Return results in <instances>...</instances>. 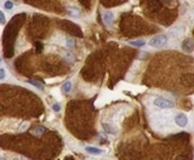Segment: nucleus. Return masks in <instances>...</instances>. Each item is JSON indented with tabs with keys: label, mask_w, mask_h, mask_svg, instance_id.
Returning <instances> with one entry per match:
<instances>
[{
	"label": "nucleus",
	"mask_w": 194,
	"mask_h": 160,
	"mask_svg": "<svg viewBox=\"0 0 194 160\" xmlns=\"http://www.w3.org/2000/svg\"><path fill=\"white\" fill-rule=\"evenodd\" d=\"M4 23H5V16L2 11H0V24H4Z\"/></svg>",
	"instance_id": "4468645a"
},
{
	"label": "nucleus",
	"mask_w": 194,
	"mask_h": 160,
	"mask_svg": "<svg viewBox=\"0 0 194 160\" xmlns=\"http://www.w3.org/2000/svg\"><path fill=\"white\" fill-rule=\"evenodd\" d=\"M85 150L89 153V154H93V155H100L103 153L102 149H99V148H96V147H86Z\"/></svg>",
	"instance_id": "0eeeda50"
},
{
	"label": "nucleus",
	"mask_w": 194,
	"mask_h": 160,
	"mask_svg": "<svg viewBox=\"0 0 194 160\" xmlns=\"http://www.w3.org/2000/svg\"><path fill=\"white\" fill-rule=\"evenodd\" d=\"M130 45L131 46H136V47H142L146 45V41L144 40H136V41H130Z\"/></svg>",
	"instance_id": "6e6552de"
},
{
	"label": "nucleus",
	"mask_w": 194,
	"mask_h": 160,
	"mask_svg": "<svg viewBox=\"0 0 194 160\" xmlns=\"http://www.w3.org/2000/svg\"><path fill=\"white\" fill-rule=\"evenodd\" d=\"M5 78V71L3 68H0V80Z\"/></svg>",
	"instance_id": "a211bd4d"
},
{
	"label": "nucleus",
	"mask_w": 194,
	"mask_h": 160,
	"mask_svg": "<svg viewBox=\"0 0 194 160\" xmlns=\"http://www.w3.org/2000/svg\"><path fill=\"white\" fill-rule=\"evenodd\" d=\"M30 85H33L34 87H37V89H39V90H43V85L40 84V83H38V81H34V80H29L28 81Z\"/></svg>",
	"instance_id": "9b49d317"
},
{
	"label": "nucleus",
	"mask_w": 194,
	"mask_h": 160,
	"mask_svg": "<svg viewBox=\"0 0 194 160\" xmlns=\"http://www.w3.org/2000/svg\"><path fill=\"white\" fill-rule=\"evenodd\" d=\"M46 130L44 129V127H39V129H35V130H33V134L34 135H40V134H43V132H45Z\"/></svg>",
	"instance_id": "f8f14e48"
},
{
	"label": "nucleus",
	"mask_w": 194,
	"mask_h": 160,
	"mask_svg": "<svg viewBox=\"0 0 194 160\" xmlns=\"http://www.w3.org/2000/svg\"><path fill=\"white\" fill-rule=\"evenodd\" d=\"M182 47H183V50L184 51H187V52H192L193 50H194V41L193 40H184L183 43H182Z\"/></svg>",
	"instance_id": "20e7f679"
},
{
	"label": "nucleus",
	"mask_w": 194,
	"mask_h": 160,
	"mask_svg": "<svg viewBox=\"0 0 194 160\" xmlns=\"http://www.w3.org/2000/svg\"><path fill=\"white\" fill-rule=\"evenodd\" d=\"M52 109H53L55 112H59V110H61V104H59V103H55V104L52 106Z\"/></svg>",
	"instance_id": "ddd939ff"
},
{
	"label": "nucleus",
	"mask_w": 194,
	"mask_h": 160,
	"mask_svg": "<svg viewBox=\"0 0 194 160\" xmlns=\"http://www.w3.org/2000/svg\"><path fill=\"white\" fill-rule=\"evenodd\" d=\"M154 106L158 107V108H161V109H170V108H174L175 107V103L169 100V98H164V97H159V98H155L154 100Z\"/></svg>",
	"instance_id": "f257e3e1"
},
{
	"label": "nucleus",
	"mask_w": 194,
	"mask_h": 160,
	"mask_svg": "<svg viewBox=\"0 0 194 160\" xmlns=\"http://www.w3.org/2000/svg\"><path fill=\"white\" fill-rule=\"evenodd\" d=\"M5 9L11 10V9H12V3H11V2H6V3H5Z\"/></svg>",
	"instance_id": "dca6fc26"
},
{
	"label": "nucleus",
	"mask_w": 194,
	"mask_h": 160,
	"mask_svg": "<svg viewBox=\"0 0 194 160\" xmlns=\"http://www.w3.org/2000/svg\"><path fill=\"white\" fill-rule=\"evenodd\" d=\"M183 33H184V28L183 27H176V28H174L171 30V35L174 38H181L183 35Z\"/></svg>",
	"instance_id": "39448f33"
},
{
	"label": "nucleus",
	"mask_w": 194,
	"mask_h": 160,
	"mask_svg": "<svg viewBox=\"0 0 194 160\" xmlns=\"http://www.w3.org/2000/svg\"><path fill=\"white\" fill-rule=\"evenodd\" d=\"M67 45H68V47H73V46L75 45V43H74V40L68 39V40H67Z\"/></svg>",
	"instance_id": "2eb2a0df"
},
{
	"label": "nucleus",
	"mask_w": 194,
	"mask_h": 160,
	"mask_svg": "<svg viewBox=\"0 0 194 160\" xmlns=\"http://www.w3.org/2000/svg\"><path fill=\"white\" fill-rule=\"evenodd\" d=\"M175 122L178 125V126H186L187 124H188V118H187V115L186 114H182V113H180V114H177L176 116H175Z\"/></svg>",
	"instance_id": "7ed1b4c3"
},
{
	"label": "nucleus",
	"mask_w": 194,
	"mask_h": 160,
	"mask_svg": "<svg viewBox=\"0 0 194 160\" xmlns=\"http://www.w3.org/2000/svg\"><path fill=\"white\" fill-rule=\"evenodd\" d=\"M28 125H29L28 122H24V124H22V126H21V129H20L18 131H20V132H21V131H24V130L27 129V126H28Z\"/></svg>",
	"instance_id": "f3484780"
},
{
	"label": "nucleus",
	"mask_w": 194,
	"mask_h": 160,
	"mask_svg": "<svg viewBox=\"0 0 194 160\" xmlns=\"http://www.w3.org/2000/svg\"><path fill=\"white\" fill-rule=\"evenodd\" d=\"M103 20H105V23H106V24H108V26L112 24L113 21H114V14L111 12V11L105 12V14H103Z\"/></svg>",
	"instance_id": "423d86ee"
},
{
	"label": "nucleus",
	"mask_w": 194,
	"mask_h": 160,
	"mask_svg": "<svg viewBox=\"0 0 194 160\" xmlns=\"http://www.w3.org/2000/svg\"><path fill=\"white\" fill-rule=\"evenodd\" d=\"M168 41V38L166 35H163V34H160V35H156L154 38H152V40L149 41V45L152 47H155V49H160V47H163Z\"/></svg>",
	"instance_id": "f03ea898"
},
{
	"label": "nucleus",
	"mask_w": 194,
	"mask_h": 160,
	"mask_svg": "<svg viewBox=\"0 0 194 160\" xmlns=\"http://www.w3.org/2000/svg\"><path fill=\"white\" fill-rule=\"evenodd\" d=\"M2 62H3V61H2V58H0V65H2Z\"/></svg>",
	"instance_id": "6ab92c4d"
},
{
	"label": "nucleus",
	"mask_w": 194,
	"mask_h": 160,
	"mask_svg": "<svg viewBox=\"0 0 194 160\" xmlns=\"http://www.w3.org/2000/svg\"><path fill=\"white\" fill-rule=\"evenodd\" d=\"M103 127H105V131H106V132H108V134H115V132H117L114 129H112V127H113L112 125L105 124V125H103Z\"/></svg>",
	"instance_id": "9d476101"
},
{
	"label": "nucleus",
	"mask_w": 194,
	"mask_h": 160,
	"mask_svg": "<svg viewBox=\"0 0 194 160\" xmlns=\"http://www.w3.org/2000/svg\"><path fill=\"white\" fill-rule=\"evenodd\" d=\"M71 90H72V84H71V81H66L63 84V91L66 92V93H68V92H71Z\"/></svg>",
	"instance_id": "1a4fd4ad"
}]
</instances>
